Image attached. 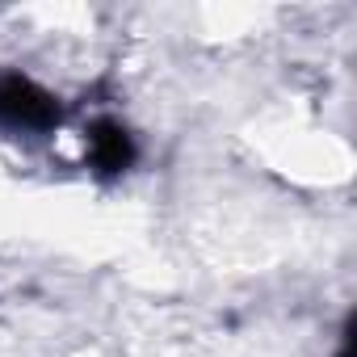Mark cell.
Wrapping results in <instances>:
<instances>
[{
    "label": "cell",
    "instance_id": "obj_1",
    "mask_svg": "<svg viewBox=\"0 0 357 357\" xmlns=\"http://www.w3.org/2000/svg\"><path fill=\"white\" fill-rule=\"evenodd\" d=\"M55 122H59V105L47 89H38L22 72H0V126L47 130Z\"/></svg>",
    "mask_w": 357,
    "mask_h": 357
},
{
    "label": "cell",
    "instance_id": "obj_2",
    "mask_svg": "<svg viewBox=\"0 0 357 357\" xmlns=\"http://www.w3.org/2000/svg\"><path fill=\"white\" fill-rule=\"evenodd\" d=\"M89 160H93V168H101V172H126L130 160H135V139H130V130H126L122 122H114V118L93 122V130H89Z\"/></svg>",
    "mask_w": 357,
    "mask_h": 357
},
{
    "label": "cell",
    "instance_id": "obj_3",
    "mask_svg": "<svg viewBox=\"0 0 357 357\" xmlns=\"http://www.w3.org/2000/svg\"><path fill=\"white\" fill-rule=\"evenodd\" d=\"M336 357H353V340H349V332H344V344H340V353Z\"/></svg>",
    "mask_w": 357,
    "mask_h": 357
}]
</instances>
